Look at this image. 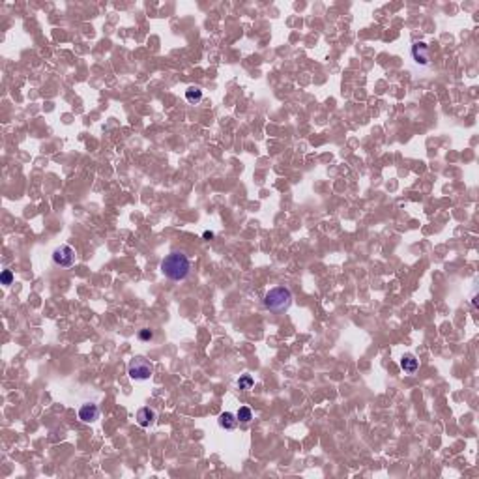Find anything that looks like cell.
<instances>
[{
  "mask_svg": "<svg viewBox=\"0 0 479 479\" xmlns=\"http://www.w3.org/2000/svg\"><path fill=\"white\" fill-rule=\"evenodd\" d=\"M139 339H141V341H152V339H154V331H152L150 328H142L141 331H139Z\"/></svg>",
  "mask_w": 479,
  "mask_h": 479,
  "instance_id": "obj_14",
  "label": "cell"
},
{
  "mask_svg": "<svg viewBox=\"0 0 479 479\" xmlns=\"http://www.w3.org/2000/svg\"><path fill=\"white\" fill-rule=\"evenodd\" d=\"M417 367H419V361H417V357L414 356V354H404L401 357V369H403L406 375H414L417 371Z\"/></svg>",
  "mask_w": 479,
  "mask_h": 479,
  "instance_id": "obj_9",
  "label": "cell"
},
{
  "mask_svg": "<svg viewBox=\"0 0 479 479\" xmlns=\"http://www.w3.org/2000/svg\"><path fill=\"white\" fill-rule=\"evenodd\" d=\"M217 423H219V427L225 429V431H234L236 427H238V417H236V414H232V412H223L221 415H219Z\"/></svg>",
  "mask_w": 479,
  "mask_h": 479,
  "instance_id": "obj_8",
  "label": "cell"
},
{
  "mask_svg": "<svg viewBox=\"0 0 479 479\" xmlns=\"http://www.w3.org/2000/svg\"><path fill=\"white\" fill-rule=\"evenodd\" d=\"M410 53H412L414 62H415L417 66H429V64H431V51H429V45H427V43H423V41L414 43Z\"/></svg>",
  "mask_w": 479,
  "mask_h": 479,
  "instance_id": "obj_5",
  "label": "cell"
},
{
  "mask_svg": "<svg viewBox=\"0 0 479 479\" xmlns=\"http://www.w3.org/2000/svg\"><path fill=\"white\" fill-rule=\"evenodd\" d=\"M255 385V380L251 375H242L240 378H238V387L240 389H244V391H247V389H251Z\"/></svg>",
  "mask_w": 479,
  "mask_h": 479,
  "instance_id": "obj_12",
  "label": "cell"
},
{
  "mask_svg": "<svg viewBox=\"0 0 479 479\" xmlns=\"http://www.w3.org/2000/svg\"><path fill=\"white\" fill-rule=\"evenodd\" d=\"M202 238H204V240H212V238H214V232H208L206 230V232L202 234Z\"/></svg>",
  "mask_w": 479,
  "mask_h": 479,
  "instance_id": "obj_15",
  "label": "cell"
},
{
  "mask_svg": "<svg viewBox=\"0 0 479 479\" xmlns=\"http://www.w3.org/2000/svg\"><path fill=\"white\" fill-rule=\"evenodd\" d=\"M236 417H238V421L249 423L251 419H253V412H251V408H249V406H242V408L236 412Z\"/></svg>",
  "mask_w": 479,
  "mask_h": 479,
  "instance_id": "obj_11",
  "label": "cell"
},
{
  "mask_svg": "<svg viewBox=\"0 0 479 479\" xmlns=\"http://www.w3.org/2000/svg\"><path fill=\"white\" fill-rule=\"evenodd\" d=\"M191 272V260L188 255L172 251L161 262V273L170 281H184Z\"/></svg>",
  "mask_w": 479,
  "mask_h": 479,
  "instance_id": "obj_1",
  "label": "cell"
},
{
  "mask_svg": "<svg viewBox=\"0 0 479 479\" xmlns=\"http://www.w3.org/2000/svg\"><path fill=\"white\" fill-rule=\"evenodd\" d=\"M53 262L57 264L58 268H71L77 262V255L75 249L69 247V245H60L53 251Z\"/></svg>",
  "mask_w": 479,
  "mask_h": 479,
  "instance_id": "obj_4",
  "label": "cell"
},
{
  "mask_svg": "<svg viewBox=\"0 0 479 479\" xmlns=\"http://www.w3.org/2000/svg\"><path fill=\"white\" fill-rule=\"evenodd\" d=\"M137 423L141 425V427H152L154 423H156V419H158V415H156V410H152L150 406H142V408H139L137 410Z\"/></svg>",
  "mask_w": 479,
  "mask_h": 479,
  "instance_id": "obj_7",
  "label": "cell"
},
{
  "mask_svg": "<svg viewBox=\"0 0 479 479\" xmlns=\"http://www.w3.org/2000/svg\"><path fill=\"white\" fill-rule=\"evenodd\" d=\"M186 99H188L189 103H198L202 99V90L197 88V86H189L188 90H186Z\"/></svg>",
  "mask_w": 479,
  "mask_h": 479,
  "instance_id": "obj_10",
  "label": "cell"
},
{
  "mask_svg": "<svg viewBox=\"0 0 479 479\" xmlns=\"http://www.w3.org/2000/svg\"><path fill=\"white\" fill-rule=\"evenodd\" d=\"M0 281H2V285H11L13 283V273H11V270H4L2 272V275H0Z\"/></svg>",
  "mask_w": 479,
  "mask_h": 479,
  "instance_id": "obj_13",
  "label": "cell"
},
{
  "mask_svg": "<svg viewBox=\"0 0 479 479\" xmlns=\"http://www.w3.org/2000/svg\"><path fill=\"white\" fill-rule=\"evenodd\" d=\"M79 419L85 423H94L99 419V406L94 403H85L79 408Z\"/></svg>",
  "mask_w": 479,
  "mask_h": 479,
  "instance_id": "obj_6",
  "label": "cell"
},
{
  "mask_svg": "<svg viewBox=\"0 0 479 479\" xmlns=\"http://www.w3.org/2000/svg\"><path fill=\"white\" fill-rule=\"evenodd\" d=\"M292 300L294 298H292L290 288L279 285V287H273V288H270V290L266 292V296H264V307L268 311H272V313H275V315H281V313H287V311L290 309Z\"/></svg>",
  "mask_w": 479,
  "mask_h": 479,
  "instance_id": "obj_2",
  "label": "cell"
},
{
  "mask_svg": "<svg viewBox=\"0 0 479 479\" xmlns=\"http://www.w3.org/2000/svg\"><path fill=\"white\" fill-rule=\"evenodd\" d=\"M154 373V363L144 356H135L128 365V375L135 382H144L148 380Z\"/></svg>",
  "mask_w": 479,
  "mask_h": 479,
  "instance_id": "obj_3",
  "label": "cell"
}]
</instances>
